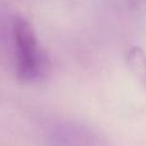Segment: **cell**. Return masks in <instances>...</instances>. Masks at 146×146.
<instances>
[{"mask_svg": "<svg viewBox=\"0 0 146 146\" xmlns=\"http://www.w3.org/2000/svg\"><path fill=\"white\" fill-rule=\"evenodd\" d=\"M10 32L17 79L23 83L40 79L46 70L47 58L41 50L32 24L24 16L17 14L11 17Z\"/></svg>", "mask_w": 146, "mask_h": 146, "instance_id": "6da1fadb", "label": "cell"}, {"mask_svg": "<svg viewBox=\"0 0 146 146\" xmlns=\"http://www.w3.org/2000/svg\"><path fill=\"white\" fill-rule=\"evenodd\" d=\"M48 146H112L108 139L95 128L73 121L52 124L44 133Z\"/></svg>", "mask_w": 146, "mask_h": 146, "instance_id": "7a4b0ae2", "label": "cell"}, {"mask_svg": "<svg viewBox=\"0 0 146 146\" xmlns=\"http://www.w3.org/2000/svg\"><path fill=\"white\" fill-rule=\"evenodd\" d=\"M127 62L132 74L146 89V52L140 47L132 46L127 52Z\"/></svg>", "mask_w": 146, "mask_h": 146, "instance_id": "3957f363", "label": "cell"}, {"mask_svg": "<svg viewBox=\"0 0 146 146\" xmlns=\"http://www.w3.org/2000/svg\"><path fill=\"white\" fill-rule=\"evenodd\" d=\"M145 1H146V0H145Z\"/></svg>", "mask_w": 146, "mask_h": 146, "instance_id": "277c9868", "label": "cell"}]
</instances>
